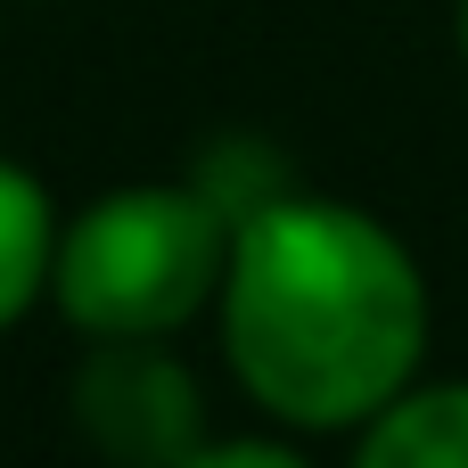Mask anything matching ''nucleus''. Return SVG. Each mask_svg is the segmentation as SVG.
Listing matches in <instances>:
<instances>
[{"label": "nucleus", "mask_w": 468, "mask_h": 468, "mask_svg": "<svg viewBox=\"0 0 468 468\" xmlns=\"http://www.w3.org/2000/svg\"><path fill=\"white\" fill-rule=\"evenodd\" d=\"M222 354L280 428H362L387 411L428 354V280L411 247L313 189H271L230 222L214 288Z\"/></svg>", "instance_id": "1"}, {"label": "nucleus", "mask_w": 468, "mask_h": 468, "mask_svg": "<svg viewBox=\"0 0 468 468\" xmlns=\"http://www.w3.org/2000/svg\"><path fill=\"white\" fill-rule=\"evenodd\" d=\"M230 263V214L197 181H132L58 222L49 304L82 337H173L189 329Z\"/></svg>", "instance_id": "2"}, {"label": "nucleus", "mask_w": 468, "mask_h": 468, "mask_svg": "<svg viewBox=\"0 0 468 468\" xmlns=\"http://www.w3.org/2000/svg\"><path fill=\"white\" fill-rule=\"evenodd\" d=\"M58 206L41 189V173H25L16 156H0V337L49 296V263H58Z\"/></svg>", "instance_id": "5"}, {"label": "nucleus", "mask_w": 468, "mask_h": 468, "mask_svg": "<svg viewBox=\"0 0 468 468\" xmlns=\"http://www.w3.org/2000/svg\"><path fill=\"white\" fill-rule=\"evenodd\" d=\"M461 66H468V0H461Z\"/></svg>", "instance_id": "7"}, {"label": "nucleus", "mask_w": 468, "mask_h": 468, "mask_svg": "<svg viewBox=\"0 0 468 468\" xmlns=\"http://www.w3.org/2000/svg\"><path fill=\"white\" fill-rule=\"evenodd\" d=\"M181 468H313L304 452H288V444H263V436H239V444H197Z\"/></svg>", "instance_id": "6"}, {"label": "nucleus", "mask_w": 468, "mask_h": 468, "mask_svg": "<svg viewBox=\"0 0 468 468\" xmlns=\"http://www.w3.org/2000/svg\"><path fill=\"white\" fill-rule=\"evenodd\" d=\"M354 468H468V387H403L362 420Z\"/></svg>", "instance_id": "4"}, {"label": "nucleus", "mask_w": 468, "mask_h": 468, "mask_svg": "<svg viewBox=\"0 0 468 468\" xmlns=\"http://www.w3.org/2000/svg\"><path fill=\"white\" fill-rule=\"evenodd\" d=\"M74 428L107 468H181L206 444V403L165 337H90L74 370Z\"/></svg>", "instance_id": "3"}]
</instances>
